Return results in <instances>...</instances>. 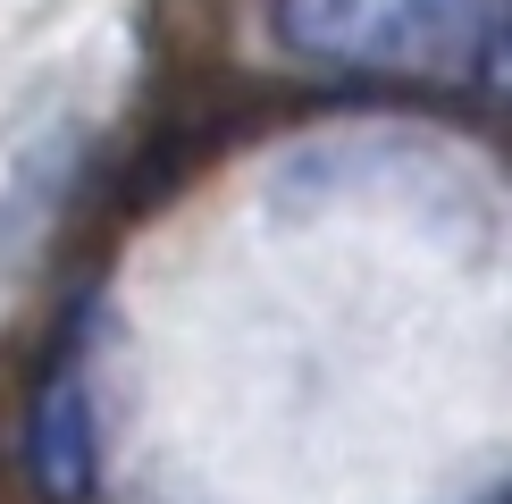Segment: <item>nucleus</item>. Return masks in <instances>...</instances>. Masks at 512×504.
Wrapping results in <instances>:
<instances>
[{
    "instance_id": "nucleus-1",
    "label": "nucleus",
    "mask_w": 512,
    "mask_h": 504,
    "mask_svg": "<svg viewBox=\"0 0 512 504\" xmlns=\"http://www.w3.org/2000/svg\"><path fill=\"white\" fill-rule=\"evenodd\" d=\"M487 26V0H286V42L336 68H429Z\"/></svg>"
},
{
    "instance_id": "nucleus-2",
    "label": "nucleus",
    "mask_w": 512,
    "mask_h": 504,
    "mask_svg": "<svg viewBox=\"0 0 512 504\" xmlns=\"http://www.w3.org/2000/svg\"><path fill=\"white\" fill-rule=\"evenodd\" d=\"M26 479L42 504H93L101 488V404H93V370L51 362L26 412Z\"/></svg>"
}]
</instances>
